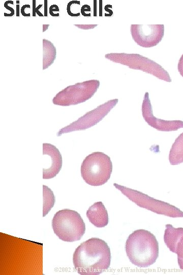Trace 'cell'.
Returning a JSON list of instances; mask_svg holds the SVG:
<instances>
[{
  "mask_svg": "<svg viewBox=\"0 0 183 275\" xmlns=\"http://www.w3.org/2000/svg\"><path fill=\"white\" fill-rule=\"evenodd\" d=\"M110 249L104 240L93 237L81 243L73 256L74 268L82 275H98L107 269L111 262Z\"/></svg>",
  "mask_w": 183,
  "mask_h": 275,
  "instance_id": "cell-1",
  "label": "cell"
},
{
  "mask_svg": "<svg viewBox=\"0 0 183 275\" xmlns=\"http://www.w3.org/2000/svg\"><path fill=\"white\" fill-rule=\"evenodd\" d=\"M125 251L133 264L139 268H145L154 264L158 258L159 243L150 232L138 229L128 237Z\"/></svg>",
  "mask_w": 183,
  "mask_h": 275,
  "instance_id": "cell-2",
  "label": "cell"
},
{
  "mask_svg": "<svg viewBox=\"0 0 183 275\" xmlns=\"http://www.w3.org/2000/svg\"><path fill=\"white\" fill-rule=\"evenodd\" d=\"M52 228L60 239L67 242L80 240L85 232V225L80 214L69 209L56 212L52 219Z\"/></svg>",
  "mask_w": 183,
  "mask_h": 275,
  "instance_id": "cell-3",
  "label": "cell"
},
{
  "mask_svg": "<svg viewBox=\"0 0 183 275\" xmlns=\"http://www.w3.org/2000/svg\"><path fill=\"white\" fill-rule=\"evenodd\" d=\"M112 172L110 157L102 152H95L87 155L81 166V175L88 184L98 186L106 183Z\"/></svg>",
  "mask_w": 183,
  "mask_h": 275,
  "instance_id": "cell-4",
  "label": "cell"
},
{
  "mask_svg": "<svg viewBox=\"0 0 183 275\" xmlns=\"http://www.w3.org/2000/svg\"><path fill=\"white\" fill-rule=\"evenodd\" d=\"M105 58L113 62L128 66L130 69L141 70L167 82L171 79L168 72L158 63L138 53H109Z\"/></svg>",
  "mask_w": 183,
  "mask_h": 275,
  "instance_id": "cell-5",
  "label": "cell"
},
{
  "mask_svg": "<svg viewBox=\"0 0 183 275\" xmlns=\"http://www.w3.org/2000/svg\"><path fill=\"white\" fill-rule=\"evenodd\" d=\"M114 186L139 207L171 217H183V211L175 206L157 200L141 191L114 183Z\"/></svg>",
  "mask_w": 183,
  "mask_h": 275,
  "instance_id": "cell-6",
  "label": "cell"
},
{
  "mask_svg": "<svg viewBox=\"0 0 183 275\" xmlns=\"http://www.w3.org/2000/svg\"><path fill=\"white\" fill-rule=\"evenodd\" d=\"M100 84L99 80L92 79L70 85L57 93L52 102L63 106L83 103L93 96Z\"/></svg>",
  "mask_w": 183,
  "mask_h": 275,
  "instance_id": "cell-7",
  "label": "cell"
},
{
  "mask_svg": "<svg viewBox=\"0 0 183 275\" xmlns=\"http://www.w3.org/2000/svg\"><path fill=\"white\" fill-rule=\"evenodd\" d=\"M117 99L110 100L86 113L75 121L60 129L57 136L63 134L88 129L101 121L118 103Z\"/></svg>",
  "mask_w": 183,
  "mask_h": 275,
  "instance_id": "cell-8",
  "label": "cell"
},
{
  "mask_svg": "<svg viewBox=\"0 0 183 275\" xmlns=\"http://www.w3.org/2000/svg\"><path fill=\"white\" fill-rule=\"evenodd\" d=\"M133 40L141 47L150 48L158 45L164 35L163 24H132Z\"/></svg>",
  "mask_w": 183,
  "mask_h": 275,
  "instance_id": "cell-9",
  "label": "cell"
},
{
  "mask_svg": "<svg viewBox=\"0 0 183 275\" xmlns=\"http://www.w3.org/2000/svg\"><path fill=\"white\" fill-rule=\"evenodd\" d=\"M142 115L145 122L151 127L162 131H171L183 128V121L181 120L168 121L155 117L152 112L149 93L144 94L142 104Z\"/></svg>",
  "mask_w": 183,
  "mask_h": 275,
  "instance_id": "cell-10",
  "label": "cell"
},
{
  "mask_svg": "<svg viewBox=\"0 0 183 275\" xmlns=\"http://www.w3.org/2000/svg\"><path fill=\"white\" fill-rule=\"evenodd\" d=\"M48 155L50 159L48 167L43 169V179H49L55 177L61 170L63 160L59 150L49 143L43 144V155Z\"/></svg>",
  "mask_w": 183,
  "mask_h": 275,
  "instance_id": "cell-11",
  "label": "cell"
},
{
  "mask_svg": "<svg viewBox=\"0 0 183 275\" xmlns=\"http://www.w3.org/2000/svg\"><path fill=\"white\" fill-rule=\"evenodd\" d=\"M86 214L89 222L96 227H104L108 224L107 209L101 201L92 205L87 210Z\"/></svg>",
  "mask_w": 183,
  "mask_h": 275,
  "instance_id": "cell-12",
  "label": "cell"
},
{
  "mask_svg": "<svg viewBox=\"0 0 183 275\" xmlns=\"http://www.w3.org/2000/svg\"><path fill=\"white\" fill-rule=\"evenodd\" d=\"M165 227L164 242L171 252L176 253L178 243L183 236V228H176L170 224H167Z\"/></svg>",
  "mask_w": 183,
  "mask_h": 275,
  "instance_id": "cell-13",
  "label": "cell"
},
{
  "mask_svg": "<svg viewBox=\"0 0 183 275\" xmlns=\"http://www.w3.org/2000/svg\"><path fill=\"white\" fill-rule=\"evenodd\" d=\"M169 160L171 165L183 162V132L175 139L169 154Z\"/></svg>",
  "mask_w": 183,
  "mask_h": 275,
  "instance_id": "cell-14",
  "label": "cell"
},
{
  "mask_svg": "<svg viewBox=\"0 0 183 275\" xmlns=\"http://www.w3.org/2000/svg\"><path fill=\"white\" fill-rule=\"evenodd\" d=\"M56 56V50L54 44L47 39H43V70L54 63Z\"/></svg>",
  "mask_w": 183,
  "mask_h": 275,
  "instance_id": "cell-15",
  "label": "cell"
},
{
  "mask_svg": "<svg viewBox=\"0 0 183 275\" xmlns=\"http://www.w3.org/2000/svg\"><path fill=\"white\" fill-rule=\"evenodd\" d=\"M55 196L47 186L43 185V216H45L54 206Z\"/></svg>",
  "mask_w": 183,
  "mask_h": 275,
  "instance_id": "cell-16",
  "label": "cell"
},
{
  "mask_svg": "<svg viewBox=\"0 0 183 275\" xmlns=\"http://www.w3.org/2000/svg\"><path fill=\"white\" fill-rule=\"evenodd\" d=\"M80 2L79 1H71L68 3L67 6V11L69 15L72 17L79 16L80 12L79 10V6Z\"/></svg>",
  "mask_w": 183,
  "mask_h": 275,
  "instance_id": "cell-17",
  "label": "cell"
},
{
  "mask_svg": "<svg viewBox=\"0 0 183 275\" xmlns=\"http://www.w3.org/2000/svg\"><path fill=\"white\" fill-rule=\"evenodd\" d=\"M177 261L179 268L183 271V236L180 238L176 248Z\"/></svg>",
  "mask_w": 183,
  "mask_h": 275,
  "instance_id": "cell-18",
  "label": "cell"
},
{
  "mask_svg": "<svg viewBox=\"0 0 183 275\" xmlns=\"http://www.w3.org/2000/svg\"><path fill=\"white\" fill-rule=\"evenodd\" d=\"M49 12L51 16L53 17H58L59 15V10L57 5H52L49 9Z\"/></svg>",
  "mask_w": 183,
  "mask_h": 275,
  "instance_id": "cell-19",
  "label": "cell"
},
{
  "mask_svg": "<svg viewBox=\"0 0 183 275\" xmlns=\"http://www.w3.org/2000/svg\"><path fill=\"white\" fill-rule=\"evenodd\" d=\"M30 6L28 4H26L22 6L20 9V12L22 16L25 17L30 16Z\"/></svg>",
  "mask_w": 183,
  "mask_h": 275,
  "instance_id": "cell-20",
  "label": "cell"
},
{
  "mask_svg": "<svg viewBox=\"0 0 183 275\" xmlns=\"http://www.w3.org/2000/svg\"><path fill=\"white\" fill-rule=\"evenodd\" d=\"M81 13L83 16H90V7L87 5H83L80 9Z\"/></svg>",
  "mask_w": 183,
  "mask_h": 275,
  "instance_id": "cell-21",
  "label": "cell"
},
{
  "mask_svg": "<svg viewBox=\"0 0 183 275\" xmlns=\"http://www.w3.org/2000/svg\"><path fill=\"white\" fill-rule=\"evenodd\" d=\"M8 4H9V1H7L4 3L5 8L10 11V13L9 14H7L6 12L4 13V16L6 17H7V16L11 17V16H13L15 14L14 9L12 7L9 6Z\"/></svg>",
  "mask_w": 183,
  "mask_h": 275,
  "instance_id": "cell-22",
  "label": "cell"
},
{
  "mask_svg": "<svg viewBox=\"0 0 183 275\" xmlns=\"http://www.w3.org/2000/svg\"><path fill=\"white\" fill-rule=\"evenodd\" d=\"M177 68L180 74L183 77V54L179 60Z\"/></svg>",
  "mask_w": 183,
  "mask_h": 275,
  "instance_id": "cell-23",
  "label": "cell"
},
{
  "mask_svg": "<svg viewBox=\"0 0 183 275\" xmlns=\"http://www.w3.org/2000/svg\"><path fill=\"white\" fill-rule=\"evenodd\" d=\"M74 25L79 29L83 30L93 29L97 26V24H75Z\"/></svg>",
  "mask_w": 183,
  "mask_h": 275,
  "instance_id": "cell-24",
  "label": "cell"
},
{
  "mask_svg": "<svg viewBox=\"0 0 183 275\" xmlns=\"http://www.w3.org/2000/svg\"><path fill=\"white\" fill-rule=\"evenodd\" d=\"M42 5H39L36 7V13L38 16H41V17L44 16V15H43L42 13L40 11H39V9L42 7Z\"/></svg>",
  "mask_w": 183,
  "mask_h": 275,
  "instance_id": "cell-25",
  "label": "cell"
},
{
  "mask_svg": "<svg viewBox=\"0 0 183 275\" xmlns=\"http://www.w3.org/2000/svg\"><path fill=\"white\" fill-rule=\"evenodd\" d=\"M44 16L47 17L48 16L47 15V11H48L47 3H48V1L47 0H44Z\"/></svg>",
  "mask_w": 183,
  "mask_h": 275,
  "instance_id": "cell-26",
  "label": "cell"
},
{
  "mask_svg": "<svg viewBox=\"0 0 183 275\" xmlns=\"http://www.w3.org/2000/svg\"><path fill=\"white\" fill-rule=\"evenodd\" d=\"M36 1H33V16L34 17L36 16Z\"/></svg>",
  "mask_w": 183,
  "mask_h": 275,
  "instance_id": "cell-27",
  "label": "cell"
},
{
  "mask_svg": "<svg viewBox=\"0 0 183 275\" xmlns=\"http://www.w3.org/2000/svg\"><path fill=\"white\" fill-rule=\"evenodd\" d=\"M16 16L19 17V15H20V6H19V4L16 5Z\"/></svg>",
  "mask_w": 183,
  "mask_h": 275,
  "instance_id": "cell-28",
  "label": "cell"
},
{
  "mask_svg": "<svg viewBox=\"0 0 183 275\" xmlns=\"http://www.w3.org/2000/svg\"><path fill=\"white\" fill-rule=\"evenodd\" d=\"M96 2L97 1H94V16H96Z\"/></svg>",
  "mask_w": 183,
  "mask_h": 275,
  "instance_id": "cell-29",
  "label": "cell"
},
{
  "mask_svg": "<svg viewBox=\"0 0 183 275\" xmlns=\"http://www.w3.org/2000/svg\"><path fill=\"white\" fill-rule=\"evenodd\" d=\"M43 32H44L49 27V24H43Z\"/></svg>",
  "mask_w": 183,
  "mask_h": 275,
  "instance_id": "cell-30",
  "label": "cell"
},
{
  "mask_svg": "<svg viewBox=\"0 0 183 275\" xmlns=\"http://www.w3.org/2000/svg\"><path fill=\"white\" fill-rule=\"evenodd\" d=\"M101 2L102 1H100V16H102V12H101V10H102V7H101Z\"/></svg>",
  "mask_w": 183,
  "mask_h": 275,
  "instance_id": "cell-31",
  "label": "cell"
},
{
  "mask_svg": "<svg viewBox=\"0 0 183 275\" xmlns=\"http://www.w3.org/2000/svg\"><path fill=\"white\" fill-rule=\"evenodd\" d=\"M20 1H16V3L17 4H19Z\"/></svg>",
  "mask_w": 183,
  "mask_h": 275,
  "instance_id": "cell-32",
  "label": "cell"
}]
</instances>
